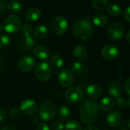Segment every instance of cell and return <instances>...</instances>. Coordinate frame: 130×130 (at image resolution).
Here are the masks:
<instances>
[{
    "instance_id": "cell-1",
    "label": "cell",
    "mask_w": 130,
    "mask_h": 130,
    "mask_svg": "<svg viewBox=\"0 0 130 130\" xmlns=\"http://www.w3.org/2000/svg\"><path fill=\"white\" fill-rule=\"evenodd\" d=\"M99 106L93 100H87L82 103L79 108V116L85 124H91L96 121L99 116Z\"/></svg>"
},
{
    "instance_id": "cell-2",
    "label": "cell",
    "mask_w": 130,
    "mask_h": 130,
    "mask_svg": "<svg viewBox=\"0 0 130 130\" xmlns=\"http://www.w3.org/2000/svg\"><path fill=\"white\" fill-rule=\"evenodd\" d=\"M93 33L92 24L87 19L76 21L72 27V34L78 40H88Z\"/></svg>"
},
{
    "instance_id": "cell-3",
    "label": "cell",
    "mask_w": 130,
    "mask_h": 130,
    "mask_svg": "<svg viewBox=\"0 0 130 130\" xmlns=\"http://www.w3.org/2000/svg\"><path fill=\"white\" fill-rule=\"evenodd\" d=\"M68 21L64 16L59 15L54 17L50 23V28L55 35H63L68 30Z\"/></svg>"
},
{
    "instance_id": "cell-4",
    "label": "cell",
    "mask_w": 130,
    "mask_h": 130,
    "mask_svg": "<svg viewBox=\"0 0 130 130\" xmlns=\"http://www.w3.org/2000/svg\"><path fill=\"white\" fill-rule=\"evenodd\" d=\"M56 113V106L50 101L43 102L39 108V117L43 121L52 120Z\"/></svg>"
},
{
    "instance_id": "cell-5",
    "label": "cell",
    "mask_w": 130,
    "mask_h": 130,
    "mask_svg": "<svg viewBox=\"0 0 130 130\" xmlns=\"http://www.w3.org/2000/svg\"><path fill=\"white\" fill-rule=\"evenodd\" d=\"M3 30H5L8 34H14L18 32L21 27V18L15 15L11 14L8 16L3 23Z\"/></svg>"
},
{
    "instance_id": "cell-6",
    "label": "cell",
    "mask_w": 130,
    "mask_h": 130,
    "mask_svg": "<svg viewBox=\"0 0 130 130\" xmlns=\"http://www.w3.org/2000/svg\"><path fill=\"white\" fill-rule=\"evenodd\" d=\"M85 96L82 88L79 87H72L68 88L65 92V98L66 101L71 104H78L82 102Z\"/></svg>"
},
{
    "instance_id": "cell-7",
    "label": "cell",
    "mask_w": 130,
    "mask_h": 130,
    "mask_svg": "<svg viewBox=\"0 0 130 130\" xmlns=\"http://www.w3.org/2000/svg\"><path fill=\"white\" fill-rule=\"evenodd\" d=\"M52 75V69L50 64L46 62L39 63L35 69V75L40 82L48 81Z\"/></svg>"
},
{
    "instance_id": "cell-8",
    "label": "cell",
    "mask_w": 130,
    "mask_h": 130,
    "mask_svg": "<svg viewBox=\"0 0 130 130\" xmlns=\"http://www.w3.org/2000/svg\"><path fill=\"white\" fill-rule=\"evenodd\" d=\"M19 109L21 113L27 116H34L38 112V106L36 101L30 98L23 100L20 104Z\"/></svg>"
},
{
    "instance_id": "cell-9",
    "label": "cell",
    "mask_w": 130,
    "mask_h": 130,
    "mask_svg": "<svg viewBox=\"0 0 130 130\" xmlns=\"http://www.w3.org/2000/svg\"><path fill=\"white\" fill-rule=\"evenodd\" d=\"M107 34L110 39L117 40H120L124 35V28L122 24L117 22L110 24L107 29Z\"/></svg>"
},
{
    "instance_id": "cell-10",
    "label": "cell",
    "mask_w": 130,
    "mask_h": 130,
    "mask_svg": "<svg viewBox=\"0 0 130 130\" xmlns=\"http://www.w3.org/2000/svg\"><path fill=\"white\" fill-rule=\"evenodd\" d=\"M58 80L62 87L69 88L74 83V75L69 69H65L59 72Z\"/></svg>"
},
{
    "instance_id": "cell-11",
    "label": "cell",
    "mask_w": 130,
    "mask_h": 130,
    "mask_svg": "<svg viewBox=\"0 0 130 130\" xmlns=\"http://www.w3.org/2000/svg\"><path fill=\"white\" fill-rule=\"evenodd\" d=\"M36 66V60L31 56L22 57L18 62V69L23 72H30Z\"/></svg>"
},
{
    "instance_id": "cell-12",
    "label": "cell",
    "mask_w": 130,
    "mask_h": 130,
    "mask_svg": "<svg viewBox=\"0 0 130 130\" xmlns=\"http://www.w3.org/2000/svg\"><path fill=\"white\" fill-rule=\"evenodd\" d=\"M101 56L107 61H113L119 56V50L112 45H106L101 50Z\"/></svg>"
},
{
    "instance_id": "cell-13",
    "label": "cell",
    "mask_w": 130,
    "mask_h": 130,
    "mask_svg": "<svg viewBox=\"0 0 130 130\" xmlns=\"http://www.w3.org/2000/svg\"><path fill=\"white\" fill-rule=\"evenodd\" d=\"M34 40L31 36H26L21 38L18 42V49L21 51H28L31 50L34 46Z\"/></svg>"
},
{
    "instance_id": "cell-14",
    "label": "cell",
    "mask_w": 130,
    "mask_h": 130,
    "mask_svg": "<svg viewBox=\"0 0 130 130\" xmlns=\"http://www.w3.org/2000/svg\"><path fill=\"white\" fill-rule=\"evenodd\" d=\"M122 122V116L120 112L113 110L108 113L107 117V123L109 126L115 128L120 125Z\"/></svg>"
},
{
    "instance_id": "cell-15",
    "label": "cell",
    "mask_w": 130,
    "mask_h": 130,
    "mask_svg": "<svg viewBox=\"0 0 130 130\" xmlns=\"http://www.w3.org/2000/svg\"><path fill=\"white\" fill-rule=\"evenodd\" d=\"M86 94L90 98L96 100L100 98L103 94V89L100 85L97 84H92L88 86L86 89Z\"/></svg>"
},
{
    "instance_id": "cell-16",
    "label": "cell",
    "mask_w": 130,
    "mask_h": 130,
    "mask_svg": "<svg viewBox=\"0 0 130 130\" xmlns=\"http://www.w3.org/2000/svg\"><path fill=\"white\" fill-rule=\"evenodd\" d=\"M34 56L40 60H46L50 56L49 50L43 46L39 45L34 48L33 50Z\"/></svg>"
},
{
    "instance_id": "cell-17",
    "label": "cell",
    "mask_w": 130,
    "mask_h": 130,
    "mask_svg": "<svg viewBox=\"0 0 130 130\" xmlns=\"http://www.w3.org/2000/svg\"><path fill=\"white\" fill-rule=\"evenodd\" d=\"M72 55L75 59L78 61H84L88 56V50L84 46L78 45L73 49Z\"/></svg>"
},
{
    "instance_id": "cell-18",
    "label": "cell",
    "mask_w": 130,
    "mask_h": 130,
    "mask_svg": "<svg viewBox=\"0 0 130 130\" xmlns=\"http://www.w3.org/2000/svg\"><path fill=\"white\" fill-rule=\"evenodd\" d=\"M108 91H109V94L113 98L121 97L123 94V87L120 82L114 81L110 84Z\"/></svg>"
},
{
    "instance_id": "cell-19",
    "label": "cell",
    "mask_w": 130,
    "mask_h": 130,
    "mask_svg": "<svg viewBox=\"0 0 130 130\" xmlns=\"http://www.w3.org/2000/svg\"><path fill=\"white\" fill-rule=\"evenodd\" d=\"M115 100L112 97H105L100 102V107L105 111H110L115 107Z\"/></svg>"
},
{
    "instance_id": "cell-20",
    "label": "cell",
    "mask_w": 130,
    "mask_h": 130,
    "mask_svg": "<svg viewBox=\"0 0 130 130\" xmlns=\"http://www.w3.org/2000/svg\"><path fill=\"white\" fill-rule=\"evenodd\" d=\"M40 17V10L37 7L30 8L25 13V18L29 21H35Z\"/></svg>"
},
{
    "instance_id": "cell-21",
    "label": "cell",
    "mask_w": 130,
    "mask_h": 130,
    "mask_svg": "<svg viewBox=\"0 0 130 130\" xmlns=\"http://www.w3.org/2000/svg\"><path fill=\"white\" fill-rule=\"evenodd\" d=\"M48 29L44 25H39L37 26L33 31V35L35 38L39 40H43L46 38L48 35Z\"/></svg>"
},
{
    "instance_id": "cell-22",
    "label": "cell",
    "mask_w": 130,
    "mask_h": 130,
    "mask_svg": "<svg viewBox=\"0 0 130 130\" xmlns=\"http://www.w3.org/2000/svg\"><path fill=\"white\" fill-rule=\"evenodd\" d=\"M7 8L11 13L15 14L20 13L22 11L23 6H22V4L18 0H11L8 3Z\"/></svg>"
},
{
    "instance_id": "cell-23",
    "label": "cell",
    "mask_w": 130,
    "mask_h": 130,
    "mask_svg": "<svg viewBox=\"0 0 130 130\" xmlns=\"http://www.w3.org/2000/svg\"><path fill=\"white\" fill-rule=\"evenodd\" d=\"M49 64L52 68H53L55 69H59L63 66L64 60L61 56L56 54L50 57Z\"/></svg>"
},
{
    "instance_id": "cell-24",
    "label": "cell",
    "mask_w": 130,
    "mask_h": 130,
    "mask_svg": "<svg viewBox=\"0 0 130 130\" xmlns=\"http://www.w3.org/2000/svg\"><path fill=\"white\" fill-rule=\"evenodd\" d=\"M56 113H57L58 118L61 121H66L70 117V110L66 105L60 106Z\"/></svg>"
},
{
    "instance_id": "cell-25",
    "label": "cell",
    "mask_w": 130,
    "mask_h": 130,
    "mask_svg": "<svg viewBox=\"0 0 130 130\" xmlns=\"http://www.w3.org/2000/svg\"><path fill=\"white\" fill-rule=\"evenodd\" d=\"M93 23L97 27H103L108 24V18L104 14H98L93 18Z\"/></svg>"
},
{
    "instance_id": "cell-26",
    "label": "cell",
    "mask_w": 130,
    "mask_h": 130,
    "mask_svg": "<svg viewBox=\"0 0 130 130\" xmlns=\"http://www.w3.org/2000/svg\"><path fill=\"white\" fill-rule=\"evenodd\" d=\"M109 4V0H92L91 5L97 11H102L105 10Z\"/></svg>"
},
{
    "instance_id": "cell-27",
    "label": "cell",
    "mask_w": 130,
    "mask_h": 130,
    "mask_svg": "<svg viewBox=\"0 0 130 130\" xmlns=\"http://www.w3.org/2000/svg\"><path fill=\"white\" fill-rule=\"evenodd\" d=\"M107 12L112 15V16H118L122 13V9L121 8L117 5V4H111V5H108L107 8Z\"/></svg>"
},
{
    "instance_id": "cell-28",
    "label": "cell",
    "mask_w": 130,
    "mask_h": 130,
    "mask_svg": "<svg viewBox=\"0 0 130 130\" xmlns=\"http://www.w3.org/2000/svg\"><path fill=\"white\" fill-rule=\"evenodd\" d=\"M66 130H82L81 124L76 120H69L64 126Z\"/></svg>"
},
{
    "instance_id": "cell-29",
    "label": "cell",
    "mask_w": 130,
    "mask_h": 130,
    "mask_svg": "<svg viewBox=\"0 0 130 130\" xmlns=\"http://www.w3.org/2000/svg\"><path fill=\"white\" fill-rule=\"evenodd\" d=\"M71 69H72V72L74 73V74H76V75H80L82 74L84 70H85V66L84 65L80 62H75L72 65V67H71Z\"/></svg>"
},
{
    "instance_id": "cell-30",
    "label": "cell",
    "mask_w": 130,
    "mask_h": 130,
    "mask_svg": "<svg viewBox=\"0 0 130 130\" xmlns=\"http://www.w3.org/2000/svg\"><path fill=\"white\" fill-rule=\"evenodd\" d=\"M10 37L7 34H0V49L6 48L10 43Z\"/></svg>"
},
{
    "instance_id": "cell-31",
    "label": "cell",
    "mask_w": 130,
    "mask_h": 130,
    "mask_svg": "<svg viewBox=\"0 0 130 130\" xmlns=\"http://www.w3.org/2000/svg\"><path fill=\"white\" fill-rule=\"evenodd\" d=\"M21 33L23 34L24 37H26V36H31V34H32V27L28 24H24L22 27H21Z\"/></svg>"
},
{
    "instance_id": "cell-32",
    "label": "cell",
    "mask_w": 130,
    "mask_h": 130,
    "mask_svg": "<svg viewBox=\"0 0 130 130\" xmlns=\"http://www.w3.org/2000/svg\"><path fill=\"white\" fill-rule=\"evenodd\" d=\"M21 110L18 107H12L9 110V117L11 119H18L21 116Z\"/></svg>"
},
{
    "instance_id": "cell-33",
    "label": "cell",
    "mask_w": 130,
    "mask_h": 130,
    "mask_svg": "<svg viewBox=\"0 0 130 130\" xmlns=\"http://www.w3.org/2000/svg\"><path fill=\"white\" fill-rule=\"evenodd\" d=\"M115 104H117V107L119 109H123L126 107V101L125 98H123L122 97H118V98H117Z\"/></svg>"
},
{
    "instance_id": "cell-34",
    "label": "cell",
    "mask_w": 130,
    "mask_h": 130,
    "mask_svg": "<svg viewBox=\"0 0 130 130\" xmlns=\"http://www.w3.org/2000/svg\"><path fill=\"white\" fill-rule=\"evenodd\" d=\"M51 129L52 130H63L64 124L61 121H54L51 123Z\"/></svg>"
},
{
    "instance_id": "cell-35",
    "label": "cell",
    "mask_w": 130,
    "mask_h": 130,
    "mask_svg": "<svg viewBox=\"0 0 130 130\" xmlns=\"http://www.w3.org/2000/svg\"><path fill=\"white\" fill-rule=\"evenodd\" d=\"M8 2L7 0H0V14L5 11L7 8Z\"/></svg>"
},
{
    "instance_id": "cell-36",
    "label": "cell",
    "mask_w": 130,
    "mask_h": 130,
    "mask_svg": "<svg viewBox=\"0 0 130 130\" xmlns=\"http://www.w3.org/2000/svg\"><path fill=\"white\" fill-rule=\"evenodd\" d=\"M37 130H50V128L47 124L44 123H40L37 126Z\"/></svg>"
},
{
    "instance_id": "cell-37",
    "label": "cell",
    "mask_w": 130,
    "mask_h": 130,
    "mask_svg": "<svg viewBox=\"0 0 130 130\" xmlns=\"http://www.w3.org/2000/svg\"><path fill=\"white\" fill-rule=\"evenodd\" d=\"M7 114L4 109H0V124H2L6 119Z\"/></svg>"
},
{
    "instance_id": "cell-38",
    "label": "cell",
    "mask_w": 130,
    "mask_h": 130,
    "mask_svg": "<svg viewBox=\"0 0 130 130\" xmlns=\"http://www.w3.org/2000/svg\"><path fill=\"white\" fill-rule=\"evenodd\" d=\"M124 89H125V91H126V94H127L128 95H129L130 94V91H129L130 79L129 78H128V79L126 81V82H125V84H124Z\"/></svg>"
},
{
    "instance_id": "cell-39",
    "label": "cell",
    "mask_w": 130,
    "mask_h": 130,
    "mask_svg": "<svg viewBox=\"0 0 130 130\" xmlns=\"http://www.w3.org/2000/svg\"><path fill=\"white\" fill-rule=\"evenodd\" d=\"M124 18L128 21H130V8L129 7H127L126 10L124 12Z\"/></svg>"
},
{
    "instance_id": "cell-40",
    "label": "cell",
    "mask_w": 130,
    "mask_h": 130,
    "mask_svg": "<svg viewBox=\"0 0 130 130\" xmlns=\"http://www.w3.org/2000/svg\"><path fill=\"white\" fill-rule=\"evenodd\" d=\"M84 130H100V129L95 126H88Z\"/></svg>"
},
{
    "instance_id": "cell-41",
    "label": "cell",
    "mask_w": 130,
    "mask_h": 130,
    "mask_svg": "<svg viewBox=\"0 0 130 130\" xmlns=\"http://www.w3.org/2000/svg\"><path fill=\"white\" fill-rule=\"evenodd\" d=\"M0 130H16V129H15V128H14V127H12V126H4L3 128H2Z\"/></svg>"
},
{
    "instance_id": "cell-42",
    "label": "cell",
    "mask_w": 130,
    "mask_h": 130,
    "mask_svg": "<svg viewBox=\"0 0 130 130\" xmlns=\"http://www.w3.org/2000/svg\"><path fill=\"white\" fill-rule=\"evenodd\" d=\"M126 107H129L130 106V103H129V98H126Z\"/></svg>"
},
{
    "instance_id": "cell-43",
    "label": "cell",
    "mask_w": 130,
    "mask_h": 130,
    "mask_svg": "<svg viewBox=\"0 0 130 130\" xmlns=\"http://www.w3.org/2000/svg\"><path fill=\"white\" fill-rule=\"evenodd\" d=\"M129 36H130V31H129V32H128V34H127V36H126V37H127V42H128V43H130Z\"/></svg>"
},
{
    "instance_id": "cell-44",
    "label": "cell",
    "mask_w": 130,
    "mask_h": 130,
    "mask_svg": "<svg viewBox=\"0 0 130 130\" xmlns=\"http://www.w3.org/2000/svg\"><path fill=\"white\" fill-rule=\"evenodd\" d=\"M3 30V25L2 24H0V32Z\"/></svg>"
},
{
    "instance_id": "cell-45",
    "label": "cell",
    "mask_w": 130,
    "mask_h": 130,
    "mask_svg": "<svg viewBox=\"0 0 130 130\" xmlns=\"http://www.w3.org/2000/svg\"><path fill=\"white\" fill-rule=\"evenodd\" d=\"M1 66H2V59H0V68H1Z\"/></svg>"
},
{
    "instance_id": "cell-46",
    "label": "cell",
    "mask_w": 130,
    "mask_h": 130,
    "mask_svg": "<svg viewBox=\"0 0 130 130\" xmlns=\"http://www.w3.org/2000/svg\"><path fill=\"white\" fill-rule=\"evenodd\" d=\"M120 130H127V129H120Z\"/></svg>"
}]
</instances>
